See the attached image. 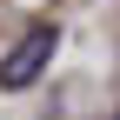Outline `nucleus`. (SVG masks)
Instances as JSON below:
<instances>
[{
  "instance_id": "obj_1",
  "label": "nucleus",
  "mask_w": 120,
  "mask_h": 120,
  "mask_svg": "<svg viewBox=\"0 0 120 120\" xmlns=\"http://www.w3.org/2000/svg\"><path fill=\"white\" fill-rule=\"evenodd\" d=\"M53 47H60V34H53V27H27V34L13 40V53L0 60V87H7V94H20V87H34L40 73H47Z\"/></svg>"
}]
</instances>
